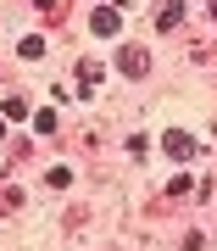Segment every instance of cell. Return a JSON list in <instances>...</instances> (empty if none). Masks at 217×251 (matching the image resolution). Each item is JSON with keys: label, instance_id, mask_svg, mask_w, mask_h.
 I'll use <instances>...</instances> for the list:
<instances>
[{"label": "cell", "instance_id": "1", "mask_svg": "<svg viewBox=\"0 0 217 251\" xmlns=\"http://www.w3.org/2000/svg\"><path fill=\"white\" fill-rule=\"evenodd\" d=\"M89 28H95L100 39H117V28H123V23H117V11H106V6H100L95 17H89Z\"/></svg>", "mask_w": 217, "mask_h": 251}, {"label": "cell", "instance_id": "2", "mask_svg": "<svg viewBox=\"0 0 217 251\" xmlns=\"http://www.w3.org/2000/svg\"><path fill=\"white\" fill-rule=\"evenodd\" d=\"M162 145H167V156H195V134H184V128H173Z\"/></svg>", "mask_w": 217, "mask_h": 251}, {"label": "cell", "instance_id": "3", "mask_svg": "<svg viewBox=\"0 0 217 251\" xmlns=\"http://www.w3.org/2000/svg\"><path fill=\"white\" fill-rule=\"evenodd\" d=\"M178 17H184V0H162L156 6V28H178Z\"/></svg>", "mask_w": 217, "mask_h": 251}, {"label": "cell", "instance_id": "4", "mask_svg": "<svg viewBox=\"0 0 217 251\" xmlns=\"http://www.w3.org/2000/svg\"><path fill=\"white\" fill-rule=\"evenodd\" d=\"M117 62H123V73H134V78H139V73H145V67H151V56H145L139 45H128V50L117 56Z\"/></svg>", "mask_w": 217, "mask_h": 251}, {"label": "cell", "instance_id": "5", "mask_svg": "<svg viewBox=\"0 0 217 251\" xmlns=\"http://www.w3.org/2000/svg\"><path fill=\"white\" fill-rule=\"evenodd\" d=\"M0 134H6V123H0Z\"/></svg>", "mask_w": 217, "mask_h": 251}]
</instances>
